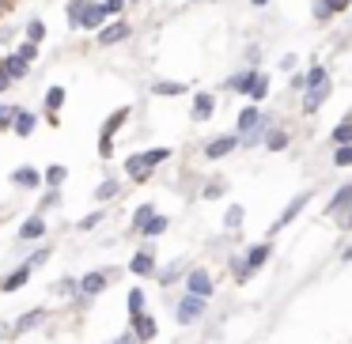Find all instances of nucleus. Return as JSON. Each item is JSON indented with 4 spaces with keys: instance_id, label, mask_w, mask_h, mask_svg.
<instances>
[{
    "instance_id": "f257e3e1",
    "label": "nucleus",
    "mask_w": 352,
    "mask_h": 344,
    "mask_svg": "<svg viewBox=\"0 0 352 344\" xmlns=\"http://www.w3.org/2000/svg\"><path fill=\"white\" fill-rule=\"evenodd\" d=\"M129 117H133L129 106H118L114 114L102 122V133H99V155H102V159H110V155H114V137L125 129V122H129Z\"/></svg>"
},
{
    "instance_id": "f03ea898",
    "label": "nucleus",
    "mask_w": 352,
    "mask_h": 344,
    "mask_svg": "<svg viewBox=\"0 0 352 344\" xmlns=\"http://www.w3.org/2000/svg\"><path fill=\"white\" fill-rule=\"evenodd\" d=\"M114 280H118V268H95V273H84V276H80V295L91 303V299L102 295Z\"/></svg>"
},
{
    "instance_id": "7ed1b4c3",
    "label": "nucleus",
    "mask_w": 352,
    "mask_h": 344,
    "mask_svg": "<svg viewBox=\"0 0 352 344\" xmlns=\"http://www.w3.org/2000/svg\"><path fill=\"white\" fill-rule=\"evenodd\" d=\"M205 306H208V299L182 295V299H178V306H175V321H178V325H193V321L205 318Z\"/></svg>"
},
{
    "instance_id": "20e7f679",
    "label": "nucleus",
    "mask_w": 352,
    "mask_h": 344,
    "mask_svg": "<svg viewBox=\"0 0 352 344\" xmlns=\"http://www.w3.org/2000/svg\"><path fill=\"white\" fill-rule=\"evenodd\" d=\"M129 34H133V27L118 16V19H107V23L95 31V42H99V46H118V42H125Z\"/></svg>"
},
{
    "instance_id": "39448f33",
    "label": "nucleus",
    "mask_w": 352,
    "mask_h": 344,
    "mask_svg": "<svg viewBox=\"0 0 352 344\" xmlns=\"http://www.w3.org/2000/svg\"><path fill=\"white\" fill-rule=\"evenodd\" d=\"M216 284L212 276L205 273V268H193V273H186V295H197V299H212Z\"/></svg>"
},
{
    "instance_id": "423d86ee",
    "label": "nucleus",
    "mask_w": 352,
    "mask_h": 344,
    "mask_svg": "<svg viewBox=\"0 0 352 344\" xmlns=\"http://www.w3.org/2000/svg\"><path fill=\"white\" fill-rule=\"evenodd\" d=\"M155 268H160V265H155V246L144 242V246H140V250L129 257V273H133V276H155Z\"/></svg>"
},
{
    "instance_id": "0eeeda50",
    "label": "nucleus",
    "mask_w": 352,
    "mask_h": 344,
    "mask_svg": "<svg viewBox=\"0 0 352 344\" xmlns=\"http://www.w3.org/2000/svg\"><path fill=\"white\" fill-rule=\"evenodd\" d=\"M129 333L137 336V344H148V341H155L160 325H155V318L144 310V314H133V318H129Z\"/></svg>"
},
{
    "instance_id": "6e6552de",
    "label": "nucleus",
    "mask_w": 352,
    "mask_h": 344,
    "mask_svg": "<svg viewBox=\"0 0 352 344\" xmlns=\"http://www.w3.org/2000/svg\"><path fill=\"white\" fill-rule=\"evenodd\" d=\"M46 231H50L46 216L34 212V216H27V220L19 223V242H42V238H46Z\"/></svg>"
},
{
    "instance_id": "1a4fd4ad",
    "label": "nucleus",
    "mask_w": 352,
    "mask_h": 344,
    "mask_svg": "<svg viewBox=\"0 0 352 344\" xmlns=\"http://www.w3.org/2000/svg\"><path fill=\"white\" fill-rule=\"evenodd\" d=\"M235 148H239V137H235V133H223V137H212V140H208V144H205V159H223V155H231V152H235Z\"/></svg>"
},
{
    "instance_id": "9d476101",
    "label": "nucleus",
    "mask_w": 352,
    "mask_h": 344,
    "mask_svg": "<svg viewBox=\"0 0 352 344\" xmlns=\"http://www.w3.org/2000/svg\"><path fill=\"white\" fill-rule=\"evenodd\" d=\"M34 129H38V114L34 110H27V106H16V117H12V133L16 137H34Z\"/></svg>"
},
{
    "instance_id": "9b49d317",
    "label": "nucleus",
    "mask_w": 352,
    "mask_h": 344,
    "mask_svg": "<svg viewBox=\"0 0 352 344\" xmlns=\"http://www.w3.org/2000/svg\"><path fill=\"white\" fill-rule=\"evenodd\" d=\"M307 200H311V190H303L299 197H292V200H288V208H284V212L276 216V223H273L269 231H284V227H288V223H292V220H296V216L307 208Z\"/></svg>"
},
{
    "instance_id": "f8f14e48",
    "label": "nucleus",
    "mask_w": 352,
    "mask_h": 344,
    "mask_svg": "<svg viewBox=\"0 0 352 344\" xmlns=\"http://www.w3.org/2000/svg\"><path fill=\"white\" fill-rule=\"evenodd\" d=\"M212 114H216V95H212V91H197V95H193V110H190V117H193L197 125H205Z\"/></svg>"
},
{
    "instance_id": "ddd939ff",
    "label": "nucleus",
    "mask_w": 352,
    "mask_h": 344,
    "mask_svg": "<svg viewBox=\"0 0 352 344\" xmlns=\"http://www.w3.org/2000/svg\"><path fill=\"white\" fill-rule=\"evenodd\" d=\"M107 23V8H102V0H91L84 8V16H80V31H99V27Z\"/></svg>"
},
{
    "instance_id": "4468645a",
    "label": "nucleus",
    "mask_w": 352,
    "mask_h": 344,
    "mask_svg": "<svg viewBox=\"0 0 352 344\" xmlns=\"http://www.w3.org/2000/svg\"><path fill=\"white\" fill-rule=\"evenodd\" d=\"M46 318H50L46 306H31L27 314H19V318L12 321V333H31V329H34V325H42Z\"/></svg>"
},
{
    "instance_id": "2eb2a0df",
    "label": "nucleus",
    "mask_w": 352,
    "mask_h": 344,
    "mask_svg": "<svg viewBox=\"0 0 352 344\" xmlns=\"http://www.w3.org/2000/svg\"><path fill=\"white\" fill-rule=\"evenodd\" d=\"M261 122H265V114L258 110V102H250V106H243V110H239V122H235V125H239V133H235V137H246V133H254Z\"/></svg>"
},
{
    "instance_id": "dca6fc26",
    "label": "nucleus",
    "mask_w": 352,
    "mask_h": 344,
    "mask_svg": "<svg viewBox=\"0 0 352 344\" xmlns=\"http://www.w3.org/2000/svg\"><path fill=\"white\" fill-rule=\"evenodd\" d=\"M125 174H129L137 185H144L148 178H152V167L144 163V155H140V152H133V155H125Z\"/></svg>"
},
{
    "instance_id": "f3484780",
    "label": "nucleus",
    "mask_w": 352,
    "mask_h": 344,
    "mask_svg": "<svg viewBox=\"0 0 352 344\" xmlns=\"http://www.w3.org/2000/svg\"><path fill=\"white\" fill-rule=\"evenodd\" d=\"M269 253H273V246H269V242H254L250 246V250H246V257H243V265H246V273H258V268L261 265H265V261H269Z\"/></svg>"
},
{
    "instance_id": "a211bd4d",
    "label": "nucleus",
    "mask_w": 352,
    "mask_h": 344,
    "mask_svg": "<svg viewBox=\"0 0 352 344\" xmlns=\"http://www.w3.org/2000/svg\"><path fill=\"white\" fill-rule=\"evenodd\" d=\"M12 185H19V190H42V170L16 167V170H12Z\"/></svg>"
},
{
    "instance_id": "6ab92c4d",
    "label": "nucleus",
    "mask_w": 352,
    "mask_h": 344,
    "mask_svg": "<svg viewBox=\"0 0 352 344\" xmlns=\"http://www.w3.org/2000/svg\"><path fill=\"white\" fill-rule=\"evenodd\" d=\"M326 99H329V80H326V84H318V87H307V95H303V114H318Z\"/></svg>"
},
{
    "instance_id": "aec40b11",
    "label": "nucleus",
    "mask_w": 352,
    "mask_h": 344,
    "mask_svg": "<svg viewBox=\"0 0 352 344\" xmlns=\"http://www.w3.org/2000/svg\"><path fill=\"white\" fill-rule=\"evenodd\" d=\"M0 69L12 76V84H19V80H27L31 76V65L23 61V57H16V54H8V57H0Z\"/></svg>"
},
{
    "instance_id": "412c9836",
    "label": "nucleus",
    "mask_w": 352,
    "mask_h": 344,
    "mask_svg": "<svg viewBox=\"0 0 352 344\" xmlns=\"http://www.w3.org/2000/svg\"><path fill=\"white\" fill-rule=\"evenodd\" d=\"M31 273H34V268H27V265L12 268V273L4 276V280H0V291H4V295H12V291H19L27 280H31Z\"/></svg>"
},
{
    "instance_id": "4be33fe9",
    "label": "nucleus",
    "mask_w": 352,
    "mask_h": 344,
    "mask_svg": "<svg viewBox=\"0 0 352 344\" xmlns=\"http://www.w3.org/2000/svg\"><path fill=\"white\" fill-rule=\"evenodd\" d=\"M349 205H352V182H344L341 190H337L333 197H329V205H326V216H341Z\"/></svg>"
},
{
    "instance_id": "5701e85b",
    "label": "nucleus",
    "mask_w": 352,
    "mask_h": 344,
    "mask_svg": "<svg viewBox=\"0 0 352 344\" xmlns=\"http://www.w3.org/2000/svg\"><path fill=\"white\" fill-rule=\"evenodd\" d=\"M186 91H190V84H182V80H155L152 84V95H160V99H175Z\"/></svg>"
},
{
    "instance_id": "b1692460",
    "label": "nucleus",
    "mask_w": 352,
    "mask_h": 344,
    "mask_svg": "<svg viewBox=\"0 0 352 344\" xmlns=\"http://www.w3.org/2000/svg\"><path fill=\"white\" fill-rule=\"evenodd\" d=\"M254 76H258V69H250V65H246L243 72H235V76H228V91H235V95H246V87L254 84Z\"/></svg>"
},
{
    "instance_id": "393cba45",
    "label": "nucleus",
    "mask_w": 352,
    "mask_h": 344,
    "mask_svg": "<svg viewBox=\"0 0 352 344\" xmlns=\"http://www.w3.org/2000/svg\"><path fill=\"white\" fill-rule=\"evenodd\" d=\"M167 227H170V220H167V216H152V220H148L144 227L137 231V235H140V238H148V242H152V238L167 235Z\"/></svg>"
},
{
    "instance_id": "a878e982",
    "label": "nucleus",
    "mask_w": 352,
    "mask_h": 344,
    "mask_svg": "<svg viewBox=\"0 0 352 344\" xmlns=\"http://www.w3.org/2000/svg\"><path fill=\"white\" fill-rule=\"evenodd\" d=\"M65 99H69V91H65L61 84H54V87H46V95H42V110H57L61 114V106H65Z\"/></svg>"
},
{
    "instance_id": "bb28decb",
    "label": "nucleus",
    "mask_w": 352,
    "mask_h": 344,
    "mask_svg": "<svg viewBox=\"0 0 352 344\" xmlns=\"http://www.w3.org/2000/svg\"><path fill=\"white\" fill-rule=\"evenodd\" d=\"M65 178H69V167H61V163H54V167L42 170V185H46V190H61Z\"/></svg>"
},
{
    "instance_id": "cd10ccee",
    "label": "nucleus",
    "mask_w": 352,
    "mask_h": 344,
    "mask_svg": "<svg viewBox=\"0 0 352 344\" xmlns=\"http://www.w3.org/2000/svg\"><path fill=\"white\" fill-rule=\"evenodd\" d=\"M152 216H155V205H152V200H144V205H137V208H133V216H129V231L137 235V231L144 227V223L152 220Z\"/></svg>"
},
{
    "instance_id": "c85d7f7f",
    "label": "nucleus",
    "mask_w": 352,
    "mask_h": 344,
    "mask_svg": "<svg viewBox=\"0 0 352 344\" xmlns=\"http://www.w3.org/2000/svg\"><path fill=\"white\" fill-rule=\"evenodd\" d=\"M261 144H265L269 152H284V148L292 144V137H288L284 129H273V125H269V129H265V140H261Z\"/></svg>"
},
{
    "instance_id": "c756f323",
    "label": "nucleus",
    "mask_w": 352,
    "mask_h": 344,
    "mask_svg": "<svg viewBox=\"0 0 352 344\" xmlns=\"http://www.w3.org/2000/svg\"><path fill=\"white\" fill-rule=\"evenodd\" d=\"M265 95H269V76H265V72H258V76H254V84L246 87V99H250V102H261Z\"/></svg>"
},
{
    "instance_id": "7c9ffc66",
    "label": "nucleus",
    "mask_w": 352,
    "mask_h": 344,
    "mask_svg": "<svg viewBox=\"0 0 352 344\" xmlns=\"http://www.w3.org/2000/svg\"><path fill=\"white\" fill-rule=\"evenodd\" d=\"M329 140H333V144H352V114H344L341 122H337V129L329 133Z\"/></svg>"
},
{
    "instance_id": "2f4dec72",
    "label": "nucleus",
    "mask_w": 352,
    "mask_h": 344,
    "mask_svg": "<svg viewBox=\"0 0 352 344\" xmlns=\"http://www.w3.org/2000/svg\"><path fill=\"white\" fill-rule=\"evenodd\" d=\"M326 80H329V69H326V65H311V72H303V91H307V87L326 84Z\"/></svg>"
},
{
    "instance_id": "473e14b6",
    "label": "nucleus",
    "mask_w": 352,
    "mask_h": 344,
    "mask_svg": "<svg viewBox=\"0 0 352 344\" xmlns=\"http://www.w3.org/2000/svg\"><path fill=\"white\" fill-rule=\"evenodd\" d=\"M178 273H182V261H170V265H163V268H155V280L163 284V288H170V284L178 280Z\"/></svg>"
},
{
    "instance_id": "72a5a7b5",
    "label": "nucleus",
    "mask_w": 352,
    "mask_h": 344,
    "mask_svg": "<svg viewBox=\"0 0 352 344\" xmlns=\"http://www.w3.org/2000/svg\"><path fill=\"white\" fill-rule=\"evenodd\" d=\"M23 38L34 42V46H42V42H46V23H42V19H31V23L23 27Z\"/></svg>"
},
{
    "instance_id": "f704fd0d",
    "label": "nucleus",
    "mask_w": 352,
    "mask_h": 344,
    "mask_svg": "<svg viewBox=\"0 0 352 344\" xmlns=\"http://www.w3.org/2000/svg\"><path fill=\"white\" fill-rule=\"evenodd\" d=\"M118 193H122V182L118 178H102V185L95 190V200H114Z\"/></svg>"
},
{
    "instance_id": "c9c22d12",
    "label": "nucleus",
    "mask_w": 352,
    "mask_h": 344,
    "mask_svg": "<svg viewBox=\"0 0 352 344\" xmlns=\"http://www.w3.org/2000/svg\"><path fill=\"white\" fill-rule=\"evenodd\" d=\"M140 155H144V163L155 170V167H163V163H167L175 152H170V148H148V152H140Z\"/></svg>"
},
{
    "instance_id": "e433bc0d",
    "label": "nucleus",
    "mask_w": 352,
    "mask_h": 344,
    "mask_svg": "<svg viewBox=\"0 0 352 344\" xmlns=\"http://www.w3.org/2000/svg\"><path fill=\"white\" fill-rule=\"evenodd\" d=\"M144 288H129V295H125V306H129V318L133 314H144Z\"/></svg>"
},
{
    "instance_id": "4c0bfd02",
    "label": "nucleus",
    "mask_w": 352,
    "mask_h": 344,
    "mask_svg": "<svg viewBox=\"0 0 352 344\" xmlns=\"http://www.w3.org/2000/svg\"><path fill=\"white\" fill-rule=\"evenodd\" d=\"M50 257H54V246H38V250H31V257H27L23 265H27V268H42Z\"/></svg>"
},
{
    "instance_id": "58836bf2",
    "label": "nucleus",
    "mask_w": 352,
    "mask_h": 344,
    "mask_svg": "<svg viewBox=\"0 0 352 344\" xmlns=\"http://www.w3.org/2000/svg\"><path fill=\"white\" fill-rule=\"evenodd\" d=\"M87 4H91V0H69V4H65V19H69V27L80 23V16H84Z\"/></svg>"
},
{
    "instance_id": "ea45409f",
    "label": "nucleus",
    "mask_w": 352,
    "mask_h": 344,
    "mask_svg": "<svg viewBox=\"0 0 352 344\" xmlns=\"http://www.w3.org/2000/svg\"><path fill=\"white\" fill-rule=\"evenodd\" d=\"M12 54H16V57H23V61L27 65H34V61H38V46H34V42H16V49H12Z\"/></svg>"
},
{
    "instance_id": "a19ab883",
    "label": "nucleus",
    "mask_w": 352,
    "mask_h": 344,
    "mask_svg": "<svg viewBox=\"0 0 352 344\" xmlns=\"http://www.w3.org/2000/svg\"><path fill=\"white\" fill-rule=\"evenodd\" d=\"M223 193H228V182H223V178H212V182L201 190V197H205V200H220Z\"/></svg>"
},
{
    "instance_id": "79ce46f5",
    "label": "nucleus",
    "mask_w": 352,
    "mask_h": 344,
    "mask_svg": "<svg viewBox=\"0 0 352 344\" xmlns=\"http://www.w3.org/2000/svg\"><path fill=\"white\" fill-rule=\"evenodd\" d=\"M243 205H231L228 208V212H223V227H228V231H235V227H243Z\"/></svg>"
},
{
    "instance_id": "37998d69",
    "label": "nucleus",
    "mask_w": 352,
    "mask_h": 344,
    "mask_svg": "<svg viewBox=\"0 0 352 344\" xmlns=\"http://www.w3.org/2000/svg\"><path fill=\"white\" fill-rule=\"evenodd\" d=\"M102 220H107V208H95V212H87L84 220L76 223V227H80V231H95V227H99Z\"/></svg>"
},
{
    "instance_id": "c03bdc74",
    "label": "nucleus",
    "mask_w": 352,
    "mask_h": 344,
    "mask_svg": "<svg viewBox=\"0 0 352 344\" xmlns=\"http://www.w3.org/2000/svg\"><path fill=\"white\" fill-rule=\"evenodd\" d=\"M54 291H57V295H72V299H76L80 295V280H76V276H65V280L54 284Z\"/></svg>"
},
{
    "instance_id": "a18cd8bd",
    "label": "nucleus",
    "mask_w": 352,
    "mask_h": 344,
    "mask_svg": "<svg viewBox=\"0 0 352 344\" xmlns=\"http://www.w3.org/2000/svg\"><path fill=\"white\" fill-rule=\"evenodd\" d=\"M12 117H16V102H0V133H12Z\"/></svg>"
},
{
    "instance_id": "49530a36",
    "label": "nucleus",
    "mask_w": 352,
    "mask_h": 344,
    "mask_svg": "<svg viewBox=\"0 0 352 344\" xmlns=\"http://www.w3.org/2000/svg\"><path fill=\"white\" fill-rule=\"evenodd\" d=\"M57 205H61V190H46V197H42V200H38V212H42V216H46V212H50V208H57Z\"/></svg>"
},
{
    "instance_id": "de8ad7c7",
    "label": "nucleus",
    "mask_w": 352,
    "mask_h": 344,
    "mask_svg": "<svg viewBox=\"0 0 352 344\" xmlns=\"http://www.w3.org/2000/svg\"><path fill=\"white\" fill-rule=\"evenodd\" d=\"M333 167H352V144H337V152H333Z\"/></svg>"
},
{
    "instance_id": "09e8293b",
    "label": "nucleus",
    "mask_w": 352,
    "mask_h": 344,
    "mask_svg": "<svg viewBox=\"0 0 352 344\" xmlns=\"http://www.w3.org/2000/svg\"><path fill=\"white\" fill-rule=\"evenodd\" d=\"M102 8H107V19H118L125 12V0H102Z\"/></svg>"
},
{
    "instance_id": "8fccbe9b",
    "label": "nucleus",
    "mask_w": 352,
    "mask_h": 344,
    "mask_svg": "<svg viewBox=\"0 0 352 344\" xmlns=\"http://www.w3.org/2000/svg\"><path fill=\"white\" fill-rule=\"evenodd\" d=\"M326 8H329V16H337V12H349L352 8V0H326Z\"/></svg>"
},
{
    "instance_id": "3c124183",
    "label": "nucleus",
    "mask_w": 352,
    "mask_h": 344,
    "mask_svg": "<svg viewBox=\"0 0 352 344\" xmlns=\"http://www.w3.org/2000/svg\"><path fill=\"white\" fill-rule=\"evenodd\" d=\"M337 227H341V231H352V205L344 208L341 216H337Z\"/></svg>"
},
{
    "instance_id": "603ef678",
    "label": "nucleus",
    "mask_w": 352,
    "mask_h": 344,
    "mask_svg": "<svg viewBox=\"0 0 352 344\" xmlns=\"http://www.w3.org/2000/svg\"><path fill=\"white\" fill-rule=\"evenodd\" d=\"M314 19H318V23H326V19H329V8H326V0H314Z\"/></svg>"
},
{
    "instance_id": "864d4df0",
    "label": "nucleus",
    "mask_w": 352,
    "mask_h": 344,
    "mask_svg": "<svg viewBox=\"0 0 352 344\" xmlns=\"http://www.w3.org/2000/svg\"><path fill=\"white\" fill-rule=\"evenodd\" d=\"M16 42V27H0V46H12Z\"/></svg>"
},
{
    "instance_id": "5fc2aeb1",
    "label": "nucleus",
    "mask_w": 352,
    "mask_h": 344,
    "mask_svg": "<svg viewBox=\"0 0 352 344\" xmlns=\"http://www.w3.org/2000/svg\"><path fill=\"white\" fill-rule=\"evenodd\" d=\"M296 65H299L296 54H284V57H280V69H284V72H296Z\"/></svg>"
},
{
    "instance_id": "6e6d98bb",
    "label": "nucleus",
    "mask_w": 352,
    "mask_h": 344,
    "mask_svg": "<svg viewBox=\"0 0 352 344\" xmlns=\"http://www.w3.org/2000/svg\"><path fill=\"white\" fill-rule=\"evenodd\" d=\"M258 57H261V49H258V46H246V65H250V69L258 65Z\"/></svg>"
},
{
    "instance_id": "4d7b16f0",
    "label": "nucleus",
    "mask_w": 352,
    "mask_h": 344,
    "mask_svg": "<svg viewBox=\"0 0 352 344\" xmlns=\"http://www.w3.org/2000/svg\"><path fill=\"white\" fill-rule=\"evenodd\" d=\"M8 91H12V76L0 69V95H8Z\"/></svg>"
},
{
    "instance_id": "13d9d810",
    "label": "nucleus",
    "mask_w": 352,
    "mask_h": 344,
    "mask_svg": "<svg viewBox=\"0 0 352 344\" xmlns=\"http://www.w3.org/2000/svg\"><path fill=\"white\" fill-rule=\"evenodd\" d=\"M46 125H61V114H57V110H46Z\"/></svg>"
},
{
    "instance_id": "bf43d9fd",
    "label": "nucleus",
    "mask_w": 352,
    "mask_h": 344,
    "mask_svg": "<svg viewBox=\"0 0 352 344\" xmlns=\"http://www.w3.org/2000/svg\"><path fill=\"white\" fill-rule=\"evenodd\" d=\"M114 344H137V336H133V333H122V336H118Z\"/></svg>"
},
{
    "instance_id": "052dcab7",
    "label": "nucleus",
    "mask_w": 352,
    "mask_h": 344,
    "mask_svg": "<svg viewBox=\"0 0 352 344\" xmlns=\"http://www.w3.org/2000/svg\"><path fill=\"white\" fill-rule=\"evenodd\" d=\"M250 4H254V8H265V4H269V0H250Z\"/></svg>"
},
{
    "instance_id": "680f3d73",
    "label": "nucleus",
    "mask_w": 352,
    "mask_h": 344,
    "mask_svg": "<svg viewBox=\"0 0 352 344\" xmlns=\"http://www.w3.org/2000/svg\"><path fill=\"white\" fill-rule=\"evenodd\" d=\"M125 4H137V0H125Z\"/></svg>"
},
{
    "instance_id": "e2e57ef3",
    "label": "nucleus",
    "mask_w": 352,
    "mask_h": 344,
    "mask_svg": "<svg viewBox=\"0 0 352 344\" xmlns=\"http://www.w3.org/2000/svg\"><path fill=\"white\" fill-rule=\"evenodd\" d=\"M0 8H4V0H0Z\"/></svg>"
},
{
    "instance_id": "0e129e2a",
    "label": "nucleus",
    "mask_w": 352,
    "mask_h": 344,
    "mask_svg": "<svg viewBox=\"0 0 352 344\" xmlns=\"http://www.w3.org/2000/svg\"><path fill=\"white\" fill-rule=\"evenodd\" d=\"M190 4H197V0H190Z\"/></svg>"
}]
</instances>
